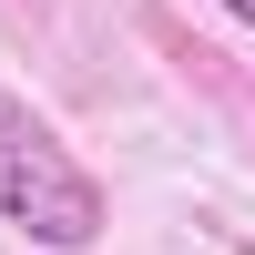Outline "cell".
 Wrapping results in <instances>:
<instances>
[{
	"instance_id": "1",
	"label": "cell",
	"mask_w": 255,
	"mask_h": 255,
	"mask_svg": "<svg viewBox=\"0 0 255 255\" xmlns=\"http://www.w3.org/2000/svg\"><path fill=\"white\" fill-rule=\"evenodd\" d=\"M0 215L31 245H92L102 235V184L82 174V153L0 82Z\"/></svg>"
},
{
	"instance_id": "2",
	"label": "cell",
	"mask_w": 255,
	"mask_h": 255,
	"mask_svg": "<svg viewBox=\"0 0 255 255\" xmlns=\"http://www.w3.org/2000/svg\"><path fill=\"white\" fill-rule=\"evenodd\" d=\"M225 10H235V20H255V0H225Z\"/></svg>"
}]
</instances>
